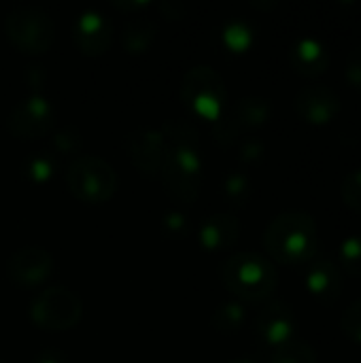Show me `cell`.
I'll return each mask as SVG.
<instances>
[{"label": "cell", "mask_w": 361, "mask_h": 363, "mask_svg": "<svg viewBox=\"0 0 361 363\" xmlns=\"http://www.w3.org/2000/svg\"><path fill=\"white\" fill-rule=\"evenodd\" d=\"M240 236V221L232 213H215L200 223V245L206 251H226L236 245Z\"/></svg>", "instance_id": "9a60e30c"}, {"label": "cell", "mask_w": 361, "mask_h": 363, "mask_svg": "<svg viewBox=\"0 0 361 363\" xmlns=\"http://www.w3.org/2000/svg\"><path fill=\"white\" fill-rule=\"evenodd\" d=\"M72 38L81 53L96 57L106 53L113 38V26L100 11L87 9L74 19Z\"/></svg>", "instance_id": "4fadbf2b"}, {"label": "cell", "mask_w": 361, "mask_h": 363, "mask_svg": "<svg viewBox=\"0 0 361 363\" xmlns=\"http://www.w3.org/2000/svg\"><path fill=\"white\" fill-rule=\"evenodd\" d=\"M162 136L168 143V147H189L196 149L198 145V130L189 123V121H170L164 125Z\"/></svg>", "instance_id": "603a6c76"}, {"label": "cell", "mask_w": 361, "mask_h": 363, "mask_svg": "<svg viewBox=\"0 0 361 363\" xmlns=\"http://www.w3.org/2000/svg\"><path fill=\"white\" fill-rule=\"evenodd\" d=\"M304 285L313 298H317L323 304H332L340 298L343 272H340L338 264L328 257L313 259L311 268L304 274Z\"/></svg>", "instance_id": "5bb4252c"}, {"label": "cell", "mask_w": 361, "mask_h": 363, "mask_svg": "<svg viewBox=\"0 0 361 363\" xmlns=\"http://www.w3.org/2000/svg\"><path fill=\"white\" fill-rule=\"evenodd\" d=\"M68 191L83 204H104L117 191V174L96 155H79L66 168Z\"/></svg>", "instance_id": "277c9868"}, {"label": "cell", "mask_w": 361, "mask_h": 363, "mask_svg": "<svg viewBox=\"0 0 361 363\" xmlns=\"http://www.w3.org/2000/svg\"><path fill=\"white\" fill-rule=\"evenodd\" d=\"M272 106L264 96H245L236 102L232 119L238 128H260L270 119Z\"/></svg>", "instance_id": "e0dca14e"}, {"label": "cell", "mask_w": 361, "mask_h": 363, "mask_svg": "<svg viewBox=\"0 0 361 363\" xmlns=\"http://www.w3.org/2000/svg\"><path fill=\"white\" fill-rule=\"evenodd\" d=\"M181 100L198 117L219 121L228 102L223 77L211 66H196L181 81Z\"/></svg>", "instance_id": "5b68a950"}, {"label": "cell", "mask_w": 361, "mask_h": 363, "mask_svg": "<svg viewBox=\"0 0 361 363\" xmlns=\"http://www.w3.org/2000/svg\"><path fill=\"white\" fill-rule=\"evenodd\" d=\"M34 363H68L66 355L57 349H45L40 351L36 357H34Z\"/></svg>", "instance_id": "1f68e13d"}, {"label": "cell", "mask_w": 361, "mask_h": 363, "mask_svg": "<svg viewBox=\"0 0 361 363\" xmlns=\"http://www.w3.org/2000/svg\"><path fill=\"white\" fill-rule=\"evenodd\" d=\"M160 11L164 13V17H168V19H179V17H183V13H185V6L183 4H179V2H162L160 4Z\"/></svg>", "instance_id": "d6a6232c"}, {"label": "cell", "mask_w": 361, "mask_h": 363, "mask_svg": "<svg viewBox=\"0 0 361 363\" xmlns=\"http://www.w3.org/2000/svg\"><path fill=\"white\" fill-rule=\"evenodd\" d=\"M226 47L232 51V53H245L251 45H253V28L247 23V21H230L226 28H223V34H221Z\"/></svg>", "instance_id": "7402d4cb"}, {"label": "cell", "mask_w": 361, "mask_h": 363, "mask_svg": "<svg viewBox=\"0 0 361 363\" xmlns=\"http://www.w3.org/2000/svg\"><path fill=\"white\" fill-rule=\"evenodd\" d=\"M83 317L81 298L66 287L43 289L30 306V319L36 328L49 332H64L74 328Z\"/></svg>", "instance_id": "52a82bcc"}, {"label": "cell", "mask_w": 361, "mask_h": 363, "mask_svg": "<svg viewBox=\"0 0 361 363\" xmlns=\"http://www.w3.org/2000/svg\"><path fill=\"white\" fill-rule=\"evenodd\" d=\"M289 62L291 68L306 77V79H315L321 77L328 66H330V51L326 49L323 43H319L317 38H300L291 51H289Z\"/></svg>", "instance_id": "2e32d148"}, {"label": "cell", "mask_w": 361, "mask_h": 363, "mask_svg": "<svg viewBox=\"0 0 361 363\" xmlns=\"http://www.w3.org/2000/svg\"><path fill=\"white\" fill-rule=\"evenodd\" d=\"M219 274L226 289L243 302H264L279 285V272L272 259L249 251L230 255L221 264Z\"/></svg>", "instance_id": "7a4b0ae2"}, {"label": "cell", "mask_w": 361, "mask_h": 363, "mask_svg": "<svg viewBox=\"0 0 361 363\" xmlns=\"http://www.w3.org/2000/svg\"><path fill=\"white\" fill-rule=\"evenodd\" d=\"M164 225L170 230L172 236H181V234H185V230H187L185 217L179 215V213H168V215L164 217Z\"/></svg>", "instance_id": "4dcf8cb0"}, {"label": "cell", "mask_w": 361, "mask_h": 363, "mask_svg": "<svg viewBox=\"0 0 361 363\" xmlns=\"http://www.w3.org/2000/svg\"><path fill=\"white\" fill-rule=\"evenodd\" d=\"M264 247L279 264H309L315 259L319 247L317 223L304 211H285L268 223L264 232Z\"/></svg>", "instance_id": "6da1fadb"}, {"label": "cell", "mask_w": 361, "mask_h": 363, "mask_svg": "<svg viewBox=\"0 0 361 363\" xmlns=\"http://www.w3.org/2000/svg\"><path fill=\"white\" fill-rule=\"evenodd\" d=\"M123 149L134 168L147 177H157L168 151V143L162 132L153 128H138L123 138Z\"/></svg>", "instance_id": "9c48e42d"}, {"label": "cell", "mask_w": 361, "mask_h": 363, "mask_svg": "<svg viewBox=\"0 0 361 363\" xmlns=\"http://www.w3.org/2000/svg\"><path fill=\"white\" fill-rule=\"evenodd\" d=\"M340 264L345 272L361 279V236H349L340 245Z\"/></svg>", "instance_id": "d4e9b609"}, {"label": "cell", "mask_w": 361, "mask_h": 363, "mask_svg": "<svg viewBox=\"0 0 361 363\" xmlns=\"http://www.w3.org/2000/svg\"><path fill=\"white\" fill-rule=\"evenodd\" d=\"M264 143L262 140H247L243 143L240 147V160L247 162V164H253V162H260L264 157Z\"/></svg>", "instance_id": "f546056e"}, {"label": "cell", "mask_w": 361, "mask_h": 363, "mask_svg": "<svg viewBox=\"0 0 361 363\" xmlns=\"http://www.w3.org/2000/svg\"><path fill=\"white\" fill-rule=\"evenodd\" d=\"M340 196H343V202L355 211L361 213V168L349 172L343 181V187H340Z\"/></svg>", "instance_id": "484cf974"}, {"label": "cell", "mask_w": 361, "mask_h": 363, "mask_svg": "<svg viewBox=\"0 0 361 363\" xmlns=\"http://www.w3.org/2000/svg\"><path fill=\"white\" fill-rule=\"evenodd\" d=\"M255 332L266 345H272V347H281L294 340V332H296L294 308L283 300L266 302L262 311L257 313Z\"/></svg>", "instance_id": "7c38bea8"}, {"label": "cell", "mask_w": 361, "mask_h": 363, "mask_svg": "<svg viewBox=\"0 0 361 363\" xmlns=\"http://www.w3.org/2000/svg\"><path fill=\"white\" fill-rule=\"evenodd\" d=\"M55 123V111L49 104V100H45L43 96H28L26 100H21L19 104L13 106V111L9 113L6 119V128L13 136L17 138H40L45 136Z\"/></svg>", "instance_id": "ba28073f"}, {"label": "cell", "mask_w": 361, "mask_h": 363, "mask_svg": "<svg viewBox=\"0 0 361 363\" xmlns=\"http://www.w3.org/2000/svg\"><path fill=\"white\" fill-rule=\"evenodd\" d=\"M223 194L228 198V202L236 208H243L249 204L251 196H253V187L247 174L243 172H232L226 177L223 181Z\"/></svg>", "instance_id": "44dd1931"}, {"label": "cell", "mask_w": 361, "mask_h": 363, "mask_svg": "<svg viewBox=\"0 0 361 363\" xmlns=\"http://www.w3.org/2000/svg\"><path fill=\"white\" fill-rule=\"evenodd\" d=\"M228 363H257V362H253V359H249V357H238V359H232V362H228Z\"/></svg>", "instance_id": "836d02e7"}, {"label": "cell", "mask_w": 361, "mask_h": 363, "mask_svg": "<svg viewBox=\"0 0 361 363\" xmlns=\"http://www.w3.org/2000/svg\"><path fill=\"white\" fill-rule=\"evenodd\" d=\"M53 145L57 147L60 153H77L81 147V134L74 128H64L55 134Z\"/></svg>", "instance_id": "f1b7e54d"}, {"label": "cell", "mask_w": 361, "mask_h": 363, "mask_svg": "<svg viewBox=\"0 0 361 363\" xmlns=\"http://www.w3.org/2000/svg\"><path fill=\"white\" fill-rule=\"evenodd\" d=\"M340 330H343V334L349 340L361 345V300H355L343 313V317H340Z\"/></svg>", "instance_id": "4316f807"}, {"label": "cell", "mask_w": 361, "mask_h": 363, "mask_svg": "<svg viewBox=\"0 0 361 363\" xmlns=\"http://www.w3.org/2000/svg\"><path fill=\"white\" fill-rule=\"evenodd\" d=\"M55 268V262L49 251L40 247H23L15 251L6 262V277L13 285L32 289L45 283Z\"/></svg>", "instance_id": "30bf717a"}, {"label": "cell", "mask_w": 361, "mask_h": 363, "mask_svg": "<svg viewBox=\"0 0 361 363\" xmlns=\"http://www.w3.org/2000/svg\"><path fill=\"white\" fill-rule=\"evenodd\" d=\"M270 363H319L317 353L302 340H289L274 349Z\"/></svg>", "instance_id": "ffe728a7"}, {"label": "cell", "mask_w": 361, "mask_h": 363, "mask_svg": "<svg viewBox=\"0 0 361 363\" xmlns=\"http://www.w3.org/2000/svg\"><path fill=\"white\" fill-rule=\"evenodd\" d=\"M345 77H347V83L351 87L361 91V45H355L349 51L347 64H345Z\"/></svg>", "instance_id": "83f0119b"}, {"label": "cell", "mask_w": 361, "mask_h": 363, "mask_svg": "<svg viewBox=\"0 0 361 363\" xmlns=\"http://www.w3.org/2000/svg\"><path fill=\"white\" fill-rule=\"evenodd\" d=\"M53 172H55V160L45 151H38V153L30 155L28 162H26V174L36 183L49 181L53 177Z\"/></svg>", "instance_id": "cb8c5ba5"}, {"label": "cell", "mask_w": 361, "mask_h": 363, "mask_svg": "<svg viewBox=\"0 0 361 363\" xmlns=\"http://www.w3.org/2000/svg\"><path fill=\"white\" fill-rule=\"evenodd\" d=\"M4 30L13 47L28 55L49 51L55 40V23L38 6H15L4 19Z\"/></svg>", "instance_id": "8992f818"}, {"label": "cell", "mask_w": 361, "mask_h": 363, "mask_svg": "<svg viewBox=\"0 0 361 363\" xmlns=\"http://www.w3.org/2000/svg\"><path fill=\"white\" fill-rule=\"evenodd\" d=\"M245 323V306L240 302H226L213 313V328L221 334H234Z\"/></svg>", "instance_id": "d6986e66"}, {"label": "cell", "mask_w": 361, "mask_h": 363, "mask_svg": "<svg viewBox=\"0 0 361 363\" xmlns=\"http://www.w3.org/2000/svg\"><path fill=\"white\" fill-rule=\"evenodd\" d=\"M162 185L170 200L191 206L202 191V160L198 149L168 147L162 170Z\"/></svg>", "instance_id": "3957f363"}, {"label": "cell", "mask_w": 361, "mask_h": 363, "mask_svg": "<svg viewBox=\"0 0 361 363\" xmlns=\"http://www.w3.org/2000/svg\"><path fill=\"white\" fill-rule=\"evenodd\" d=\"M0 363H4V362H0Z\"/></svg>", "instance_id": "e575fe53"}, {"label": "cell", "mask_w": 361, "mask_h": 363, "mask_svg": "<svg viewBox=\"0 0 361 363\" xmlns=\"http://www.w3.org/2000/svg\"><path fill=\"white\" fill-rule=\"evenodd\" d=\"M296 113L311 125H328L340 113V98L326 85H311L296 94Z\"/></svg>", "instance_id": "8fae6325"}, {"label": "cell", "mask_w": 361, "mask_h": 363, "mask_svg": "<svg viewBox=\"0 0 361 363\" xmlns=\"http://www.w3.org/2000/svg\"><path fill=\"white\" fill-rule=\"evenodd\" d=\"M155 32H157V26L155 21L147 19V17H136V19H130L126 26H123V34H121V43L126 47L128 53H145L153 38H155Z\"/></svg>", "instance_id": "ac0fdd59"}]
</instances>
